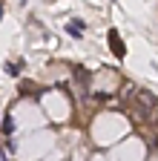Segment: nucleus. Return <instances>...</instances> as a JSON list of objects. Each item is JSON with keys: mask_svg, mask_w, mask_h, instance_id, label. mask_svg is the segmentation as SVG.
Wrapping results in <instances>:
<instances>
[{"mask_svg": "<svg viewBox=\"0 0 158 161\" xmlns=\"http://www.w3.org/2000/svg\"><path fill=\"white\" fill-rule=\"evenodd\" d=\"M3 132H6V135L12 132V115H6V118H3Z\"/></svg>", "mask_w": 158, "mask_h": 161, "instance_id": "7ed1b4c3", "label": "nucleus"}, {"mask_svg": "<svg viewBox=\"0 0 158 161\" xmlns=\"http://www.w3.org/2000/svg\"><path fill=\"white\" fill-rule=\"evenodd\" d=\"M66 32H69L72 37H81V35H84V23H78V20H72V23H66Z\"/></svg>", "mask_w": 158, "mask_h": 161, "instance_id": "f03ea898", "label": "nucleus"}, {"mask_svg": "<svg viewBox=\"0 0 158 161\" xmlns=\"http://www.w3.org/2000/svg\"><path fill=\"white\" fill-rule=\"evenodd\" d=\"M17 72H20V69H17V64H6V75H12V78H14Z\"/></svg>", "mask_w": 158, "mask_h": 161, "instance_id": "20e7f679", "label": "nucleus"}, {"mask_svg": "<svg viewBox=\"0 0 158 161\" xmlns=\"http://www.w3.org/2000/svg\"><path fill=\"white\" fill-rule=\"evenodd\" d=\"M109 43H112V52H115L118 58L124 55V46H121V37H118V32H115V29L109 32Z\"/></svg>", "mask_w": 158, "mask_h": 161, "instance_id": "f257e3e1", "label": "nucleus"}]
</instances>
